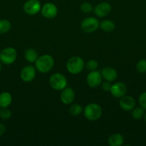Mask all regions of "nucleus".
<instances>
[{"label": "nucleus", "instance_id": "obj_1", "mask_svg": "<svg viewBox=\"0 0 146 146\" xmlns=\"http://www.w3.org/2000/svg\"><path fill=\"white\" fill-rule=\"evenodd\" d=\"M54 58L48 54L38 57L37 61H35L36 68L40 73H42V74H45L52 70V68L54 66Z\"/></svg>", "mask_w": 146, "mask_h": 146}, {"label": "nucleus", "instance_id": "obj_2", "mask_svg": "<svg viewBox=\"0 0 146 146\" xmlns=\"http://www.w3.org/2000/svg\"><path fill=\"white\" fill-rule=\"evenodd\" d=\"M102 114L101 106L97 104H90L84 109V117L87 120L94 121L100 119Z\"/></svg>", "mask_w": 146, "mask_h": 146}, {"label": "nucleus", "instance_id": "obj_3", "mask_svg": "<svg viewBox=\"0 0 146 146\" xmlns=\"http://www.w3.org/2000/svg\"><path fill=\"white\" fill-rule=\"evenodd\" d=\"M49 83L50 86L56 91H62L67 86V78L63 74L60 73L52 74L50 76Z\"/></svg>", "mask_w": 146, "mask_h": 146}, {"label": "nucleus", "instance_id": "obj_4", "mask_svg": "<svg viewBox=\"0 0 146 146\" xmlns=\"http://www.w3.org/2000/svg\"><path fill=\"white\" fill-rule=\"evenodd\" d=\"M84 63L82 58L79 56H73L67 61V69L70 74H78L82 71Z\"/></svg>", "mask_w": 146, "mask_h": 146}, {"label": "nucleus", "instance_id": "obj_5", "mask_svg": "<svg viewBox=\"0 0 146 146\" xmlns=\"http://www.w3.org/2000/svg\"><path fill=\"white\" fill-rule=\"evenodd\" d=\"M17 51L12 47H7L0 53V61L7 65L13 64L17 59Z\"/></svg>", "mask_w": 146, "mask_h": 146}, {"label": "nucleus", "instance_id": "obj_6", "mask_svg": "<svg viewBox=\"0 0 146 146\" xmlns=\"http://www.w3.org/2000/svg\"><path fill=\"white\" fill-rule=\"evenodd\" d=\"M100 27L98 19L94 17H87L81 23V28L86 33H92Z\"/></svg>", "mask_w": 146, "mask_h": 146}, {"label": "nucleus", "instance_id": "obj_7", "mask_svg": "<svg viewBox=\"0 0 146 146\" xmlns=\"http://www.w3.org/2000/svg\"><path fill=\"white\" fill-rule=\"evenodd\" d=\"M24 11L29 15H35L41 10V4L38 0H28L24 4Z\"/></svg>", "mask_w": 146, "mask_h": 146}, {"label": "nucleus", "instance_id": "obj_8", "mask_svg": "<svg viewBox=\"0 0 146 146\" xmlns=\"http://www.w3.org/2000/svg\"><path fill=\"white\" fill-rule=\"evenodd\" d=\"M36 76V70L32 66H26L20 72V78L24 82H30L33 81Z\"/></svg>", "mask_w": 146, "mask_h": 146}, {"label": "nucleus", "instance_id": "obj_9", "mask_svg": "<svg viewBox=\"0 0 146 146\" xmlns=\"http://www.w3.org/2000/svg\"><path fill=\"white\" fill-rule=\"evenodd\" d=\"M41 12L43 17L47 19H52L57 16L58 9L57 6L51 2L46 3L41 9Z\"/></svg>", "mask_w": 146, "mask_h": 146}, {"label": "nucleus", "instance_id": "obj_10", "mask_svg": "<svg viewBox=\"0 0 146 146\" xmlns=\"http://www.w3.org/2000/svg\"><path fill=\"white\" fill-rule=\"evenodd\" d=\"M87 82L91 88L98 87L102 83V74L99 71H92L87 75Z\"/></svg>", "mask_w": 146, "mask_h": 146}, {"label": "nucleus", "instance_id": "obj_11", "mask_svg": "<svg viewBox=\"0 0 146 146\" xmlns=\"http://www.w3.org/2000/svg\"><path fill=\"white\" fill-rule=\"evenodd\" d=\"M110 93L115 98H121L127 93V86L122 82H117L112 85Z\"/></svg>", "mask_w": 146, "mask_h": 146}, {"label": "nucleus", "instance_id": "obj_12", "mask_svg": "<svg viewBox=\"0 0 146 146\" xmlns=\"http://www.w3.org/2000/svg\"><path fill=\"white\" fill-rule=\"evenodd\" d=\"M112 9L111 5L107 2H101L94 9V12L99 17H104L108 15Z\"/></svg>", "mask_w": 146, "mask_h": 146}, {"label": "nucleus", "instance_id": "obj_13", "mask_svg": "<svg viewBox=\"0 0 146 146\" xmlns=\"http://www.w3.org/2000/svg\"><path fill=\"white\" fill-rule=\"evenodd\" d=\"M74 92L72 88L70 87H66L63 90H62V93L60 94V100L65 105L72 104L74 100Z\"/></svg>", "mask_w": 146, "mask_h": 146}, {"label": "nucleus", "instance_id": "obj_14", "mask_svg": "<svg viewBox=\"0 0 146 146\" xmlns=\"http://www.w3.org/2000/svg\"><path fill=\"white\" fill-rule=\"evenodd\" d=\"M120 106L124 111H131L135 106V101L134 98L130 96H125L121 97L120 101Z\"/></svg>", "mask_w": 146, "mask_h": 146}, {"label": "nucleus", "instance_id": "obj_15", "mask_svg": "<svg viewBox=\"0 0 146 146\" xmlns=\"http://www.w3.org/2000/svg\"><path fill=\"white\" fill-rule=\"evenodd\" d=\"M102 76L106 81L111 82L114 81L117 77V72L115 68L111 67H106L102 71Z\"/></svg>", "mask_w": 146, "mask_h": 146}, {"label": "nucleus", "instance_id": "obj_16", "mask_svg": "<svg viewBox=\"0 0 146 146\" xmlns=\"http://www.w3.org/2000/svg\"><path fill=\"white\" fill-rule=\"evenodd\" d=\"M107 142L110 146H120L124 143V138L121 134L115 133L109 137Z\"/></svg>", "mask_w": 146, "mask_h": 146}, {"label": "nucleus", "instance_id": "obj_17", "mask_svg": "<svg viewBox=\"0 0 146 146\" xmlns=\"http://www.w3.org/2000/svg\"><path fill=\"white\" fill-rule=\"evenodd\" d=\"M12 101V97L9 92L0 94V108H7Z\"/></svg>", "mask_w": 146, "mask_h": 146}, {"label": "nucleus", "instance_id": "obj_18", "mask_svg": "<svg viewBox=\"0 0 146 146\" xmlns=\"http://www.w3.org/2000/svg\"><path fill=\"white\" fill-rule=\"evenodd\" d=\"M100 28L107 32L113 31L115 28V24L111 20H103L100 23Z\"/></svg>", "mask_w": 146, "mask_h": 146}, {"label": "nucleus", "instance_id": "obj_19", "mask_svg": "<svg viewBox=\"0 0 146 146\" xmlns=\"http://www.w3.org/2000/svg\"><path fill=\"white\" fill-rule=\"evenodd\" d=\"M24 57H25V59L29 62L34 63L37 61V58H38V54H37V52L34 49L29 48L25 51Z\"/></svg>", "mask_w": 146, "mask_h": 146}, {"label": "nucleus", "instance_id": "obj_20", "mask_svg": "<svg viewBox=\"0 0 146 146\" xmlns=\"http://www.w3.org/2000/svg\"><path fill=\"white\" fill-rule=\"evenodd\" d=\"M11 28V23L7 19H0V34L9 32Z\"/></svg>", "mask_w": 146, "mask_h": 146}, {"label": "nucleus", "instance_id": "obj_21", "mask_svg": "<svg viewBox=\"0 0 146 146\" xmlns=\"http://www.w3.org/2000/svg\"><path fill=\"white\" fill-rule=\"evenodd\" d=\"M83 109L82 107L79 104H72V105L70 106V108H69V112L71 115H78L82 113Z\"/></svg>", "mask_w": 146, "mask_h": 146}, {"label": "nucleus", "instance_id": "obj_22", "mask_svg": "<svg viewBox=\"0 0 146 146\" xmlns=\"http://www.w3.org/2000/svg\"><path fill=\"white\" fill-rule=\"evenodd\" d=\"M144 115V109L143 108H136L132 112V116L134 119L139 120Z\"/></svg>", "mask_w": 146, "mask_h": 146}, {"label": "nucleus", "instance_id": "obj_23", "mask_svg": "<svg viewBox=\"0 0 146 146\" xmlns=\"http://www.w3.org/2000/svg\"><path fill=\"white\" fill-rule=\"evenodd\" d=\"M136 68L137 71L140 74H144L146 72V60L141 59L137 62L136 65Z\"/></svg>", "mask_w": 146, "mask_h": 146}, {"label": "nucleus", "instance_id": "obj_24", "mask_svg": "<svg viewBox=\"0 0 146 146\" xmlns=\"http://www.w3.org/2000/svg\"><path fill=\"white\" fill-rule=\"evenodd\" d=\"M11 112L7 108H1L0 109V118L4 120H7L11 118Z\"/></svg>", "mask_w": 146, "mask_h": 146}, {"label": "nucleus", "instance_id": "obj_25", "mask_svg": "<svg viewBox=\"0 0 146 146\" xmlns=\"http://www.w3.org/2000/svg\"><path fill=\"white\" fill-rule=\"evenodd\" d=\"M86 67L90 71H95L98 67V62L94 59L89 60L86 64Z\"/></svg>", "mask_w": 146, "mask_h": 146}, {"label": "nucleus", "instance_id": "obj_26", "mask_svg": "<svg viewBox=\"0 0 146 146\" xmlns=\"http://www.w3.org/2000/svg\"><path fill=\"white\" fill-rule=\"evenodd\" d=\"M80 9L84 13H90L93 10L92 6L89 2H84L82 4L80 7Z\"/></svg>", "mask_w": 146, "mask_h": 146}, {"label": "nucleus", "instance_id": "obj_27", "mask_svg": "<svg viewBox=\"0 0 146 146\" xmlns=\"http://www.w3.org/2000/svg\"><path fill=\"white\" fill-rule=\"evenodd\" d=\"M139 104L143 109L146 110V92L143 93L139 97Z\"/></svg>", "mask_w": 146, "mask_h": 146}, {"label": "nucleus", "instance_id": "obj_28", "mask_svg": "<svg viewBox=\"0 0 146 146\" xmlns=\"http://www.w3.org/2000/svg\"><path fill=\"white\" fill-rule=\"evenodd\" d=\"M111 87H112V84H110L109 81L103 83L102 85V90L104 91H110Z\"/></svg>", "mask_w": 146, "mask_h": 146}, {"label": "nucleus", "instance_id": "obj_29", "mask_svg": "<svg viewBox=\"0 0 146 146\" xmlns=\"http://www.w3.org/2000/svg\"><path fill=\"white\" fill-rule=\"evenodd\" d=\"M5 131H6V127L4 126V125L0 123V136L2 135L3 134L5 133Z\"/></svg>", "mask_w": 146, "mask_h": 146}, {"label": "nucleus", "instance_id": "obj_30", "mask_svg": "<svg viewBox=\"0 0 146 146\" xmlns=\"http://www.w3.org/2000/svg\"><path fill=\"white\" fill-rule=\"evenodd\" d=\"M1 65L0 64V72H1Z\"/></svg>", "mask_w": 146, "mask_h": 146}, {"label": "nucleus", "instance_id": "obj_31", "mask_svg": "<svg viewBox=\"0 0 146 146\" xmlns=\"http://www.w3.org/2000/svg\"><path fill=\"white\" fill-rule=\"evenodd\" d=\"M145 121H146V113H145Z\"/></svg>", "mask_w": 146, "mask_h": 146}]
</instances>
